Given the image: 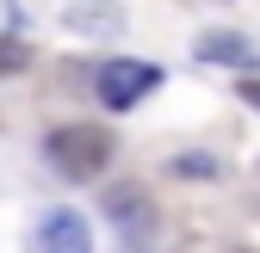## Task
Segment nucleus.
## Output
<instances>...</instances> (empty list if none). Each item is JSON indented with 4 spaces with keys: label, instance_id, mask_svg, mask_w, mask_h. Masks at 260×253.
I'll return each instance as SVG.
<instances>
[{
    "label": "nucleus",
    "instance_id": "5",
    "mask_svg": "<svg viewBox=\"0 0 260 253\" xmlns=\"http://www.w3.org/2000/svg\"><path fill=\"white\" fill-rule=\"evenodd\" d=\"M174 173L180 179H217V161L211 154H174Z\"/></svg>",
    "mask_w": 260,
    "mask_h": 253
},
{
    "label": "nucleus",
    "instance_id": "1",
    "mask_svg": "<svg viewBox=\"0 0 260 253\" xmlns=\"http://www.w3.org/2000/svg\"><path fill=\"white\" fill-rule=\"evenodd\" d=\"M112 148L118 142H112L106 123H62V130H50V142H44L50 167L62 179H100L112 167Z\"/></svg>",
    "mask_w": 260,
    "mask_h": 253
},
{
    "label": "nucleus",
    "instance_id": "6",
    "mask_svg": "<svg viewBox=\"0 0 260 253\" xmlns=\"http://www.w3.org/2000/svg\"><path fill=\"white\" fill-rule=\"evenodd\" d=\"M19 68H31V50L19 37H0V74H19Z\"/></svg>",
    "mask_w": 260,
    "mask_h": 253
},
{
    "label": "nucleus",
    "instance_id": "3",
    "mask_svg": "<svg viewBox=\"0 0 260 253\" xmlns=\"http://www.w3.org/2000/svg\"><path fill=\"white\" fill-rule=\"evenodd\" d=\"M199 62H217V68H260V56H254V44L248 37H236V31H205L199 37Z\"/></svg>",
    "mask_w": 260,
    "mask_h": 253
},
{
    "label": "nucleus",
    "instance_id": "2",
    "mask_svg": "<svg viewBox=\"0 0 260 253\" xmlns=\"http://www.w3.org/2000/svg\"><path fill=\"white\" fill-rule=\"evenodd\" d=\"M155 80H161L155 62H106L100 68V105L106 111H130L137 99L155 93Z\"/></svg>",
    "mask_w": 260,
    "mask_h": 253
},
{
    "label": "nucleus",
    "instance_id": "4",
    "mask_svg": "<svg viewBox=\"0 0 260 253\" xmlns=\"http://www.w3.org/2000/svg\"><path fill=\"white\" fill-rule=\"evenodd\" d=\"M106 216H112L124 235H143L155 210H149V198L137 192V185H112V192H106Z\"/></svg>",
    "mask_w": 260,
    "mask_h": 253
},
{
    "label": "nucleus",
    "instance_id": "7",
    "mask_svg": "<svg viewBox=\"0 0 260 253\" xmlns=\"http://www.w3.org/2000/svg\"><path fill=\"white\" fill-rule=\"evenodd\" d=\"M236 93H242V99H248V105L260 111V80H254V74H242V87H236Z\"/></svg>",
    "mask_w": 260,
    "mask_h": 253
}]
</instances>
